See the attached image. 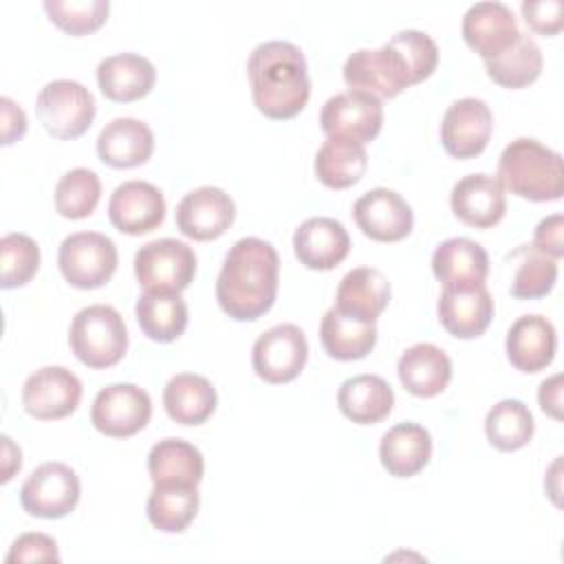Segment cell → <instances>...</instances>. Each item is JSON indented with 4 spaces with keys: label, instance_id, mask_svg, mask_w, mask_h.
I'll use <instances>...</instances> for the list:
<instances>
[{
    "label": "cell",
    "instance_id": "1",
    "mask_svg": "<svg viewBox=\"0 0 564 564\" xmlns=\"http://www.w3.org/2000/svg\"><path fill=\"white\" fill-rule=\"evenodd\" d=\"M280 258L271 242L247 236L236 240L216 280V300L236 322H251L264 315L278 295Z\"/></svg>",
    "mask_w": 564,
    "mask_h": 564
},
{
    "label": "cell",
    "instance_id": "2",
    "mask_svg": "<svg viewBox=\"0 0 564 564\" xmlns=\"http://www.w3.org/2000/svg\"><path fill=\"white\" fill-rule=\"evenodd\" d=\"M247 77L256 108L269 119L300 115L311 97L304 53L284 40L258 44L247 59Z\"/></svg>",
    "mask_w": 564,
    "mask_h": 564
},
{
    "label": "cell",
    "instance_id": "3",
    "mask_svg": "<svg viewBox=\"0 0 564 564\" xmlns=\"http://www.w3.org/2000/svg\"><path fill=\"white\" fill-rule=\"evenodd\" d=\"M498 183L511 194L546 203L564 194L562 154L538 139L518 137L505 145L498 159Z\"/></svg>",
    "mask_w": 564,
    "mask_h": 564
},
{
    "label": "cell",
    "instance_id": "4",
    "mask_svg": "<svg viewBox=\"0 0 564 564\" xmlns=\"http://www.w3.org/2000/svg\"><path fill=\"white\" fill-rule=\"evenodd\" d=\"M68 344L84 366L110 368L128 350V328L117 308L90 304L75 313L68 328Z\"/></svg>",
    "mask_w": 564,
    "mask_h": 564
},
{
    "label": "cell",
    "instance_id": "5",
    "mask_svg": "<svg viewBox=\"0 0 564 564\" xmlns=\"http://www.w3.org/2000/svg\"><path fill=\"white\" fill-rule=\"evenodd\" d=\"M35 112L44 130L55 139L82 137L95 119L93 93L75 79H53L37 95Z\"/></svg>",
    "mask_w": 564,
    "mask_h": 564
},
{
    "label": "cell",
    "instance_id": "6",
    "mask_svg": "<svg viewBox=\"0 0 564 564\" xmlns=\"http://www.w3.org/2000/svg\"><path fill=\"white\" fill-rule=\"evenodd\" d=\"M119 262L112 238L99 231H77L62 240L57 264L64 280L75 289L104 286Z\"/></svg>",
    "mask_w": 564,
    "mask_h": 564
},
{
    "label": "cell",
    "instance_id": "7",
    "mask_svg": "<svg viewBox=\"0 0 564 564\" xmlns=\"http://www.w3.org/2000/svg\"><path fill=\"white\" fill-rule=\"evenodd\" d=\"M134 275L145 291L181 293L196 275V253L176 238L145 242L134 253Z\"/></svg>",
    "mask_w": 564,
    "mask_h": 564
},
{
    "label": "cell",
    "instance_id": "8",
    "mask_svg": "<svg viewBox=\"0 0 564 564\" xmlns=\"http://www.w3.org/2000/svg\"><path fill=\"white\" fill-rule=\"evenodd\" d=\"M79 478L73 467L59 460L37 465L20 487V505L33 518L57 520L79 502Z\"/></svg>",
    "mask_w": 564,
    "mask_h": 564
},
{
    "label": "cell",
    "instance_id": "9",
    "mask_svg": "<svg viewBox=\"0 0 564 564\" xmlns=\"http://www.w3.org/2000/svg\"><path fill=\"white\" fill-rule=\"evenodd\" d=\"M344 82L350 90L368 95L397 97L401 90L414 86L403 57L386 42L381 48H359L344 62Z\"/></svg>",
    "mask_w": 564,
    "mask_h": 564
},
{
    "label": "cell",
    "instance_id": "10",
    "mask_svg": "<svg viewBox=\"0 0 564 564\" xmlns=\"http://www.w3.org/2000/svg\"><path fill=\"white\" fill-rule=\"evenodd\" d=\"M152 416L150 394L134 383H110L101 388L90 408V423L112 438H128L141 432Z\"/></svg>",
    "mask_w": 564,
    "mask_h": 564
},
{
    "label": "cell",
    "instance_id": "11",
    "mask_svg": "<svg viewBox=\"0 0 564 564\" xmlns=\"http://www.w3.org/2000/svg\"><path fill=\"white\" fill-rule=\"evenodd\" d=\"M319 123L328 139H346L364 145L379 134L383 106L381 99L361 90L337 93L322 106Z\"/></svg>",
    "mask_w": 564,
    "mask_h": 564
},
{
    "label": "cell",
    "instance_id": "12",
    "mask_svg": "<svg viewBox=\"0 0 564 564\" xmlns=\"http://www.w3.org/2000/svg\"><path fill=\"white\" fill-rule=\"evenodd\" d=\"M308 359L306 335L295 324H278L264 330L251 348V366L267 383L293 381Z\"/></svg>",
    "mask_w": 564,
    "mask_h": 564
},
{
    "label": "cell",
    "instance_id": "13",
    "mask_svg": "<svg viewBox=\"0 0 564 564\" xmlns=\"http://www.w3.org/2000/svg\"><path fill=\"white\" fill-rule=\"evenodd\" d=\"M82 401V381L64 366H44L26 377L22 386V405L26 414L40 421H57L77 410Z\"/></svg>",
    "mask_w": 564,
    "mask_h": 564
},
{
    "label": "cell",
    "instance_id": "14",
    "mask_svg": "<svg viewBox=\"0 0 564 564\" xmlns=\"http://www.w3.org/2000/svg\"><path fill=\"white\" fill-rule=\"evenodd\" d=\"M494 115L487 101L478 97H463L449 104L441 121V143L454 159L478 156L491 137Z\"/></svg>",
    "mask_w": 564,
    "mask_h": 564
},
{
    "label": "cell",
    "instance_id": "15",
    "mask_svg": "<svg viewBox=\"0 0 564 564\" xmlns=\"http://www.w3.org/2000/svg\"><path fill=\"white\" fill-rule=\"evenodd\" d=\"M236 218L231 196L214 185H203L187 192L176 205V227L192 240L220 238Z\"/></svg>",
    "mask_w": 564,
    "mask_h": 564
},
{
    "label": "cell",
    "instance_id": "16",
    "mask_svg": "<svg viewBox=\"0 0 564 564\" xmlns=\"http://www.w3.org/2000/svg\"><path fill=\"white\" fill-rule=\"evenodd\" d=\"M352 216L364 236L377 242L403 240L414 225L408 200L388 187H375L361 194L352 205Z\"/></svg>",
    "mask_w": 564,
    "mask_h": 564
},
{
    "label": "cell",
    "instance_id": "17",
    "mask_svg": "<svg viewBox=\"0 0 564 564\" xmlns=\"http://www.w3.org/2000/svg\"><path fill=\"white\" fill-rule=\"evenodd\" d=\"M463 40L482 59H494L502 55L520 35L513 11L498 0H485L471 4L460 24Z\"/></svg>",
    "mask_w": 564,
    "mask_h": 564
},
{
    "label": "cell",
    "instance_id": "18",
    "mask_svg": "<svg viewBox=\"0 0 564 564\" xmlns=\"http://www.w3.org/2000/svg\"><path fill=\"white\" fill-rule=\"evenodd\" d=\"M108 218L121 234H148L163 223L165 198L161 189L148 181H123L110 194Z\"/></svg>",
    "mask_w": 564,
    "mask_h": 564
},
{
    "label": "cell",
    "instance_id": "19",
    "mask_svg": "<svg viewBox=\"0 0 564 564\" xmlns=\"http://www.w3.org/2000/svg\"><path fill=\"white\" fill-rule=\"evenodd\" d=\"M436 313L449 335L458 339H476L491 324L494 297L485 284L443 286Z\"/></svg>",
    "mask_w": 564,
    "mask_h": 564
},
{
    "label": "cell",
    "instance_id": "20",
    "mask_svg": "<svg viewBox=\"0 0 564 564\" xmlns=\"http://www.w3.org/2000/svg\"><path fill=\"white\" fill-rule=\"evenodd\" d=\"M449 205L458 220L476 229L498 225L507 212L502 185L496 176L485 172H474L456 181L449 194Z\"/></svg>",
    "mask_w": 564,
    "mask_h": 564
},
{
    "label": "cell",
    "instance_id": "21",
    "mask_svg": "<svg viewBox=\"0 0 564 564\" xmlns=\"http://www.w3.org/2000/svg\"><path fill=\"white\" fill-rule=\"evenodd\" d=\"M293 251L306 269L328 271L348 256L350 236L339 220L330 216H313L295 229Z\"/></svg>",
    "mask_w": 564,
    "mask_h": 564
},
{
    "label": "cell",
    "instance_id": "22",
    "mask_svg": "<svg viewBox=\"0 0 564 564\" xmlns=\"http://www.w3.org/2000/svg\"><path fill=\"white\" fill-rule=\"evenodd\" d=\"M505 348L516 370L540 372L555 357V326L544 315H522L511 324Z\"/></svg>",
    "mask_w": 564,
    "mask_h": 564
},
{
    "label": "cell",
    "instance_id": "23",
    "mask_svg": "<svg viewBox=\"0 0 564 564\" xmlns=\"http://www.w3.org/2000/svg\"><path fill=\"white\" fill-rule=\"evenodd\" d=\"M154 82V64L139 53H115L104 57L97 66L99 90L110 101H137L152 90Z\"/></svg>",
    "mask_w": 564,
    "mask_h": 564
},
{
    "label": "cell",
    "instance_id": "24",
    "mask_svg": "<svg viewBox=\"0 0 564 564\" xmlns=\"http://www.w3.org/2000/svg\"><path fill=\"white\" fill-rule=\"evenodd\" d=\"M154 152V134L148 123L134 117H117L97 137V154L110 167L143 165Z\"/></svg>",
    "mask_w": 564,
    "mask_h": 564
},
{
    "label": "cell",
    "instance_id": "25",
    "mask_svg": "<svg viewBox=\"0 0 564 564\" xmlns=\"http://www.w3.org/2000/svg\"><path fill=\"white\" fill-rule=\"evenodd\" d=\"M397 375L403 388L414 397H436L452 379V359L430 341L405 348L397 361Z\"/></svg>",
    "mask_w": 564,
    "mask_h": 564
},
{
    "label": "cell",
    "instance_id": "26",
    "mask_svg": "<svg viewBox=\"0 0 564 564\" xmlns=\"http://www.w3.org/2000/svg\"><path fill=\"white\" fill-rule=\"evenodd\" d=\"M390 302V282L375 267L348 271L337 286L335 308L361 322H377Z\"/></svg>",
    "mask_w": 564,
    "mask_h": 564
},
{
    "label": "cell",
    "instance_id": "27",
    "mask_svg": "<svg viewBox=\"0 0 564 564\" xmlns=\"http://www.w3.org/2000/svg\"><path fill=\"white\" fill-rule=\"evenodd\" d=\"M379 458L394 478L416 476L432 458V436L419 423H397L381 436Z\"/></svg>",
    "mask_w": 564,
    "mask_h": 564
},
{
    "label": "cell",
    "instance_id": "28",
    "mask_svg": "<svg viewBox=\"0 0 564 564\" xmlns=\"http://www.w3.org/2000/svg\"><path fill=\"white\" fill-rule=\"evenodd\" d=\"M432 271L443 286L485 284L489 256L471 238H447L432 253Z\"/></svg>",
    "mask_w": 564,
    "mask_h": 564
},
{
    "label": "cell",
    "instance_id": "29",
    "mask_svg": "<svg viewBox=\"0 0 564 564\" xmlns=\"http://www.w3.org/2000/svg\"><path fill=\"white\" fill-rule=\"evenodd\" d=\"M337 405L352 423L372 425L392 412L394 392L379 375H355L339 386Z\"/></svg>",
    "mask_w": 564,
    "mask_h": 564
},
{
    "label": "cell",
    "instance_id": "30",
    "mask_svg": "<svg viewBox=\"0 0 564 564\" xmlns=\"http://www.w3.org/2000/svg\"><path fill=\"white\" fill-rule=\"evenodd\" d=\"M218 397L212 381L203 375L178 372L163 388V405L172 421L181 425H200L216 410Z\"/></svg>",
    "mask_w": 564,
    "mask_h": 564
},
{
    "label": "cell",
    "instance_id": "31",
    "mask_svg": "<svg viewBox=\"0 0 564 564\" xmlns=\"http://www.w3.org/2000/svg\"><path fill=\"white\" fill-rule=\"evenodd\" d=\"M203 471L200 449L183 438H163L148 454V474L154 485H198Z\"/></svg>",
    "mask_w": 564,
    "mask_h": 564
},
{
    "label": "cell",
    "instance_id": "32",
    "mask_svg": "<svg viewBox=\"0 0 564 564\" xmlns=\"http://www.w3.org/2000/svg\"><path fill=\"white\" fill-rule=\"evenodd\" d=\"M134 313L143 335L161 344L178 339L189 317L185 300L174 291H145L137 300Z\"/></svg>",
    "mask_w": 564,
    "mask_h": 564
},
{
    "label": "cell",
    "instance_id": "33",
    "mask_svg": "<svg viewBox=\"0 0 564 564\" xmlns=\"http://www.w3.org/2000/svg\"><path fill=\"white\" fill-rule=\"evenodd\" d=\"M319 339L324 350L333 359H364L377 344V326L375 322H361L350 315H344L333 306L322 317Z\"/></svg>",
    "mask_w": 564,
    "mask_h": 564
},
{
    "label": "cell",
    "instance_id": "34",
    "mask_svg": "<svg viewBox=\"0 0 564 564\" xmlns=\"http://www.w3.org/2000/svg\"><path fill=\"white\" fill-rule=\"evenodd\" d=\"M198 485H154L148 496L145 513L154 529L183 533L196 518L200 496Z\"/></svg>",
    "mask_w": 564,
    "mask_h": 564
},
{
    "label": "cell",
    "instance_id": "35",
    "mask_svg": "<svg viewBox=\"0 0 564 564\" xmlns=\"http://www.w3.org/2000/svg\"><path fill=\"white\" fill-rule=\"evenodd\" d=\"M368 167V154L361 143L328 139L315 154L313 170L319 183L330 189H346L361 181Z\"/></svg>",
    "mask_w": 564,
    "mask_h": 564
},
{
    "label": "cell",
    "instance_id": "36",
    "mask_svg": "<svg viewBox=\"0 0 564 564\" xmlns=\"http://www.w3.org/2000/svg\"><path fill=\"white\" fill-rule=\"evenodd\" d=\"M542 51L529 33H520L518 40L498 57L485 59L487 75L502 88H524L533 84L542 73Z\"/></svg>",
    "mask_w": 564,
    "mask_h": 564
},
{
    "label": "cell",
    "instance_id": "37",
    "mask_svg": "<svg viewBox=\"0 0 564 564\" xmlns=\"http://www.w3.org/2000/svg\"><path fill=\"white\" fill-rule=\"evenodd\" d=\"M533 430V414L520 399H502L485 416L487 441L500 452L522 449L531 441Z\"/></svg>",
    "mask_w": 564,
    "mask_h": 564
},
{
    "label": "cell",
    "instance_id": "38",
    "mask_svg": "<svg viewBox=\"0 0 564 564\" xmlns=\"http://www.w3.org/2000/svg\"><path fill=\"white\" fill-rule=\"evenodd\" d=\"M511 258H520L511 282V295L518 300H538L551 293L557 282V260L538 251L533 245L518 247Z\"/></svg>",
    "mask_w": 564,
    "mask_h": 564
},
{
    "label": "cell",
    "instance_id": "39",
    "mask_svg": "<svg viewBox=\"0 0 564 564\" xmlns=\"http://www.w3.org/2000/svg\"><path fill=\"white\" fill-rule=\"evenodd\" d=\"M101 198V181L88 167L68 170L55 185V209L59 216L82 220L90 216Z\"/></svg>",
    "mask_w": 564,
    "mask_h": 564
},
{
    "label": "cell",
    "instance_id": "40",
    "mask_svg": "<svg viewBox=\"0 0 564 564\" xmlns=\"http://www.w3.org/2000/svg\"><path fill=\"white\" fill-rule=\"evenodd\" d=\"M40 267V247L26 234H4L0 240V284L15 289L31 282Z\"/></svg>",
    "mask_w": 564,
    "mask_h": 564
},
{
    "label": "cell",
    "instance_id": "41",
    "mask_svg": "<svg viewBox=\"0 0 564 564\" xmlns=\"http://www.w3.org/2000/svg\"><path fill=\"white\" fill-rule=\"evenodd\" d=\"M42 7L51 22L70 35L97 31L110 11L108 0H44Z\"/></svg>",
    "mask_w": 564,
    "mask_h": 564
},
{
    "label": "cell",
    "instance_id": "42",
    "mask_svg": "<svg viewBox=\"0 0 564 564\" xmlns=\"http://www.w3.org/2000/svg\"><path fill=\"white\" fill-rule=\"evenodd\" d=\"M388 44L403 57L414 84L427 79L436 70L438 46L425 31L403 29V31L394 33L388 40Z\"/></svg>",
    "mask_w": 564,
    "mask_h": 564
},
{
    "label": "cell",
    "instance_id": "43",
    "mask_svg": "<svg viewBox=\"0 0 564 564\" xmlns=\"http://www.w3.org/2000/svg\"><path fill=\"white\" fill-rule=\"evenodd\" d=\"M4 562H59L57 542L46 533H22L13 540Z\"/></svg>",
    "mask_w": 564,
    "mask_h": 564
},
{
    "label": "cell",
    "instance_id": "44",
    "mask_svg": "<svg viewBox=\"0 0 564 564\" xmlns=\"http://www.w3.org/2000/svg\"><path fill=\"white\" fill-rule=\"evenodd\" d=\"M524 22L542 35H555L564 26V2L562 0H524L522 7Z\"/></svg>",
    "mask_w": 564,
    "mask_h": 564
},
{
    "label": "cell",
    "instance_id": "45",
    "mask_svg": "<svg viewBox=\"0 0 564 564\" xmlns=\"http://www.w3.org/2000/svg\"><path fill=\"white\" fill-rule=\"evenodd\" d=\"M562 231H564V218L562 214H551L546 218H542L535 227L533 234V247L555 260H560L564 256V240H562Z\"/></svg>",
    "mask_w": 564,
    "mask_h": 564
},
{
    "label": "cell",
    "instance_id": "46",
    "mask_svg": "<svg viewBox=\"0 0 564 564\" xmlns=\"http://www.w3.org/2000/svg\"><path fill=\"white\" fill-rule=\"evenodd\" d=\"M0 110H2V143L11 145L26 132V115L11 97L0 99Z\"/></svg>",
    "mask_w": 564,
    "mask_h": 564
},
{
    "label": "cell",
    "instance_id": "47",
    "mask_svg": "<svg viewBox=\"0 0 564 564\" xmlns=\"http://www.w3.org/2000/svg\"><path fill=\"white\" fill-rule=\"evenodd\" d=\"M538 401L549 416L562 419V375H553L540 383Z\"/></svg>",
    "mask_w": 564,
    "mask_h": 564
},
{
    "label": "cell",
    "instance_id": "48",
    "mask_svg": "<svg viewBox=\"0 0 564 564\" xmlns=\"http://www.w3.org/2000/svg\"><path fill=\"white\" fill-rule=\"evenodd\" d=\"M20 467H22L20 447L7 434H2V476H0V482H9L13 478V474L20 471Z\"/></svg>",
    "mask_w": 564,
    "mask_h": 564
}]
</instances>
